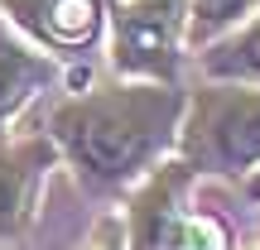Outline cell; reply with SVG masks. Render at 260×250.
<instances>
[{
  "instance_id": "cell-9",
  "label": "cell",
  "mask_w": 260,
  "mask_h": 250,
  "mask_svg": "<svg viewBox=\"0 0 260 250\" xmlns=\"http://www.w3.org/2000/svg\"><path fill=\"white\" fill-rule=\"evenodd\" d=\"M260 0H188V44H212L232 24H241Z\"/></svg>"
},
{
  "instance_id": "cell-8",
  "label": "cell",
  "mask_w": 260,
  "mask_h": 250,
  "mask_svg": "<svg viewBox=\"0 0 260 250\" xmlns=\"http://www.w3.org/2000/svg\"><path fill=\"white\" fill-rule=\"evenodd\" d=\"M203 73L222 77V82H255L260 87V5L241 24H232L212 44H203Z\"/></svg>"
},
{
  "instance_id": "cell-6",
  "label": "cell",
  "mask_w": 260,
  "mask_h": 250,
  "mask_svg": "<svg viewBox=\"0 0 260 250\" xmlns=\"http://www.w3.org/2000/svg\"><path fill=\"white\" fill-rule=\"evenodd\" d=\"M58 87V58L0 15V135Z\"/></svg>"
},
{
  "instance_id": "cell-7",
  "label": "cell",
  "mask_w": 260,
  "mask_h": 250,
  "mask_svg": "<svg viewBox=\"0 0 260 250\" xmlns=\"http://www.w3.org/2000/svg\"><path fill=\"white\" fill-rule=\"evenodd\" d=\"M53 164V135H29L0 145V250L15 245L24 222L34 217V197Z\"/></svg>"
},
{
  "instance_id": "cell-4",
  "label": "cell",
  "mask_w": 260,
  "mask_h": 250,
  "mask_svg": "<svg viewBox=\"0 0 260 250\" xmlns=\"http://www.w3.org/2000/svg\"><path fill=\"white\" fill-rule=\"evenodd\" d=\"M188 164L159 168L130 202V250H226V231L183 202Z\"/></svg>"
},
{
  "instance_id": "cell-2",
  "label": "cell",
  "mask_w": 260,
  "mask_h": 250,
  "mask_svg": "<svg viewBox=\"0 0 260 250\" xmlns=\"http://www.w3.org/2000/svg\"><path fill=\"white\" fill-rule=\"evenodd\" d=\"M178 154L203 173H241L260 164V87L222 82L203 87L183 106Z\"/></svg>"
},
{
  "instance_id": "cell-11",
  "label": "cell",
  "mask_w": 260,
  "mask_h": 250,
  "mask_svg": "<svg viewBox=\"0 0 260 250\" xmlns=\"http://www.w3.org/2000/svg\"><path fill=\"white\" fill-rule=\"evenodd\" d=\"M251 197H260V168H255V178H251Z\"/></svg>"
},
{
  "instance_id": "cell-10",
  "label": "cell",
  "mask_w": 260,
  "mask_h": 250,
  "mask_svg": "<svg viewBox=\"0 0 260 250\" xmlns=\"http://www.w3.org/2000/svg\"><path fill=\"white\" fill-rule=\"evenodd\" d=\"M92 250H125V236H121V226H106L102 236H96V245Z\"/></svg>"
},
{
  "instance_id": "cell-3",
  "label": "cell",
  "mask_w": 260,
  "mask_h": 250,
  "mask_svg": "<svg viewBox=\"0 0 260 250\" xmlns=\"http://www.w3.org/2000/svg\"><path fill=\"white\" fill-rule=\"evenodd\" d=\"M188 44V0H106V53L116 77L174 82Z\"/></svg>"
},
{
  "instance_id": "cell-5",
  "label": "cell",
  "mask_w": 260,
  "mask_h": 250,
  "mask_svg": "<svg viewBox=\"0 0 260 250\" xmlns=\"http://www.w3.org/2000/svg\"><path fill=\"white\" fill-rule=\"evenodd\" d=\"M0 15L53 58H87L106 44V0H0Z\"/></svg>"
},
{
  "instance_id": "cell-1",
  "label": "cell",
  "mask_w": 260,
  "mask_h": 250,
  "mask_svg": "<svg viewBox=\"0 0 260 250\" xmlns=\"http://www.w3.org/2000/svg\"><path fill=\"white\" fill-rule=\"evenodd\" d=\"M183 92L174 82L121 77L96 92H77L48 111V135L87 188H125L178 145Z\"/></svg>"
}]
</instances>
